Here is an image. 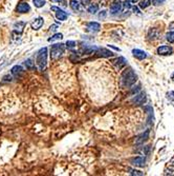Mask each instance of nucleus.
<instances>
[{"label": "nucleus", "instance_id": "f257e3e1", "mask_svg": "<svg viewBox=\"0 0 174 176\" xmlns=\"http://www.w3.org/2000/svg\"><path fill=\"white\" fill-rule=\"evenodd\" d=\"M122 83L125 87H131L132 85L135 83V81L137 80V75L131 70V69H128V70H125L122 74Z\"/></svg>", "mask_w": 174, "mask_h": 176}, {"label": "nucleus", "instance_id": "f03ea898", "mask_svg": "<svg viewBox=\"0 0 174 176\" xmlns=\"http://www.w3.org/2000/svg\"><path fill=\"white\" fill-rule=\"evenodd\" d=\"M46 62H47V49L43 48L38 52V55H37V64H38L40 70H43L46 67Z\"/></svg>", "mask_w": 174, "mask_h": 176}, {"label": "nucleus", "instance_id": "7ed1b4c3", "mask_svg": "<svg viewBox=\"0 0 174 176\" xmlns=\"http://www.w3.org/2000/svg\"><path fill=\"white\" fill-rule=\"evenodd\" d=\"M65 51V44L63 43H57L53 44L50 48V58L52 59H58L60 56L62 55Z\"/></svg>", "mask_w": 174, "mask_h": 176}, {"label": "nucleus", "instance_id": "20e7f679", "mask_svg": "<svg viewBox=\"0 0 174 176\" xmlns=\"http://www.w3.org/2000/svg\"><path fill=\"white\" fill-rule=\"evenodd\" d=\"M52 11L56 12V17L58 20H66L67 19V13L59 9L58 7H52Z\"/></svg>", "mask_w": 174, "mask_h": 176}, {"label": "nucleus", "instance_id": "39448f33", "mask_svg": "<svg viewBox=\"0 0 174 176\" xmlns=\"http://www.w3.org/2000/svg\"><path fill=\"white\" fill-rule=\"evenodd\" d=\"M29 10H31V7H29V3L25 2V1H22V2H20L16 7V11L18 13H27Z\"/></svg>", "mask_w": 174, "mask_h": 176}, {"label": "nucleus", "instance_id": "423d86ee", "mask_svg": "<svg viewBox=\"0 0 174 176\" xmlns=\"http://www.w3.org/2000/svg\"><path fill=\"white\" fill-rule=\"evenodd\" d=\"M173 52L171 46H162L158 49V55H170Z\"/></svg>", "mask_w": 174, "mask_h": 176}, {"label": "nucleus", "instance_id": "0eeeda50", "mask_svg": "<svg viewBox=\"0 0 174 176\" xmlns=\"http://www.w3.org/2000/svg\"><path fill=\"white\" fill-rule=\"evenodd\" d=\"M149 134H150V131L147 130L145 133H143V134H141L140 136H137L135 139V143H137V145H141V143H144V142L146 141V140L149 138Z\"/></svg>", "mask_w": 174, "mask_h": 176}, {"label": "nucleus", "instance_id": "6e6552de", "mask_svg": "<svg viewBox=\"0 0 174 176\" xmlns=\"http://www.w3.org/2000/svg\"><path fill=\"white\" fill-rule=\"evenodd\" d=\"M95 54H98V56H101V57H112L113 56V53L106 49H97Z\"/></svg>", "mask_w": 174, "mask_h": 176}, {"label": "nucleus", "instance_id": "1a4fd4ad", "mask_svg": "<svg viewBox=\"0 0 174 176\" xmlns=\"http://www.w3.org/2000/svg\"><path fill=\"white\" fill-rule=\"evenodd\" d=\"M132 54H133L134 57H136L137 59H140V60H143V59L147 58V53L144 51H141V50H138V49L132 50Z\"/></svg>", "mask_w": 174, "mask_h": 176}, {"label": "nucleus", "instance_id": "9d476101", "mask_svg": "<svg viewBox=\"0 0 174 176\" xmlns=\"http://www.w3.org/2000/svg\"><path fill=\"white\" fill-rule=\"evenodd\" d=\"M145 100H146V94L145 93H140V94L135 95V97H133L132 102H134L136 104H142L145 102Z\"/></svg>", "mask_w": 174, "mask_h": 176}, {"label": "nucleus", "instance_id": "9b49d317", "mask_svg": "<svg viewBox=\"0 0 174 176\" xmlns=\"http://www.w3.org/2000/svg\"><path fill=\"white\" fill-rule=\"evenodd\" d=\"M130 162L135 167H144L145 166L146 160L143 157H135V158H132L131 160H130Z\"/></svg>", "mask_w": 174, "mask_h": 176}, {"label": "nucleus", "instance_id": "f8f14e48", "mask_svg": "<svg viewBox=\"0 0 174 176\" xmlns=\"http://www.w3.org/2000/svg\"><path fill=\"white\" fill-rule=\"evenodd\" d=\"M32 29L33 30H39V29H41L42 28V25H43V18H41V17H39V18H37V19H35L33 22H32Z\"/></svg>", "mask_w": 174, "mask_h": 176}, {"label": "nucleus", "instance_id": "ddd939ff", "mask_svg": "<svg viewBox=\"0 0 174 176\" xmlns=\"http://www.w3.org/2000/svg\"><path fill=\"white\" fill-rule=\"evenodd\" d=\"M126 62L127 61L124 57H119V58H117V59H115V60L112 61V63H113L115 65H117L119 69H122L123 67H125V65H126Z\"/></svg>", "mask_w": 174, "mask_h": 176}, {"label": "nucleus", "instance_id": "4468645a", "mask_svg": "<svg viewBox=\"0 0 174 176\" xmlns=\"http://www.w3.org/2000/svg\"><path fill=\"white\" fill-rule=\"evenodd\" d=\"M122 10V3L120 1H115V2L112 3V5L110 7V13L112 14H115V13H119Z\"/></svg>", "mask_w": 174, "mask_h": 176}, {"label": "nucleus", "instance_id": "2eb2a0df", "mask_svg": "<svg viewBox=\"0 0 174 176\" xmlns=\"http://www.w3.org/2000/svg\"><path fill=\"white\" fill-rule=\"evenodd\" d=\"M25 27V22H17L14 25V32L15 33H18V34H21L23 32V29Z\"/></svg>", "mask_w": 174, "mask_h": 176}, {"label": "nucleus", "instance_id": "dca6fc26", "mask_svg": "<svg viewBox=\"0 0 174 176\" xmlns=\"http://www.w3.org/2000/svg\"><path fill=\"white\" fill-rule=\"evenodd\" d=\"M22 73H23V69H22L21 65H15V67H13L12 74L15 75L16 77H18V76H21Z\"/></svg>", "mask_w": 174, "mask_h": 176}, {"label": "nucleus", "instance_id": "f3484780", "mask_svg": "<svg viewBox=\"0 0 174 176\" xmlns=\"http://www.w3.org/2000/svg\"><path fill=\"white\" fill-rule=\"evenodd\" d=\"M87 28H88L90 31L98 32V31H100L101 25H100V23H98V22H89V23L87 24Z\"/></svg>", "mask_w": 174, "mask_h": 176}, {"label": "nucleus", "instance_id": "a211bd4d", "mask_svg": "<svg viewBox=\"0 0 174 176\" xmlns=\"http://www.w3.org/2000/svg\"><path fill=\"white\" fill-rule=\"evenodd\" d=\"M69 4H70V7H72L74 11H79L80 10V3L78 2L77 0H70Z\"/></svg>", "mask_w": 174, "mask_h": 176}, {"label": "nucleus", "instance_id": "6ab92c4d", "mask_svg": "<svg viewBox=\"0 0 174 176\" xmlns=\"http://www.w3.org/2000/svg\"><path fill=\"white\" fill-rule=\"evenodd\" d=\"M63 38V35L61 34V33H58V34H55L53 37H50V38H48V41H55V40H60V39Z\"/></svg>", "mask_w": 174, "mask_h": 176}, {"label": "nucleus", "instance_id": "aec40b11", "mask_svg": "<svg viewBox=\"0 0 174 176\" xmlns=\"http://www.w3.org/2000/svg\"><path fill=\"white\" fill-rule=\"evenodd\" d=\"M166 39L169 41L170 43H174V32H169L166 35Z\"/></svg>", "mask_w": 174, "mask_h": 176}, {"label": "nucleus", "instance_id": "412c9836", "mask_svg": "<svg viewBox=\"0 0 174 176\" xmlns=\"http://www.w3.org/2000/svg\"><path fill=\"white\" fill-rule=\"evenodd\" d=\"M150 4H151V0H143V1L140 3V7H141V9H146V7H148Z\"/></svg>", "mask_w": 174, "mask_h": 176}, {"label": "nucleus", "instance_id": "4be33fe9", "mask_svg": "<svg viewBox=\"0 0 174 176\" xmlns=\"http://www.w3.org/2000/svg\"><path fill=\"white\" fill-rule=\"evenodd\" d=\"M24 64H25V67H26L27 69H29V70H33L34 67H35V64H34V62L32 61V59H27V60H25Z\"/></svg>", "mask_w": 174, "mask_h": 176}, {"label": "nucleus", "instance_id": "5701e85b", "mask_svg": "<svg viewBox=\"0 0 174 176\" xmlns=\"http://www.w3.org/2000/svg\"><path fill=\"white\" fill-rule=\"evenodd\" d=\"M34 4H35V7H42L43 5L45 4V1L44 0H33Z\"/></svg>", "mask_w": 174, "mask_h": 176}, {"label": "nucleus", "instance_id": "b1692460", "mask_svg": "<svg viewBox=\"0 0 174 176\" xmlns=\"http://www.w3.org/2000/svg\"><path fill=\"white\" fill-rule=\"evenodd\" d=\"M98 5L97 4H92V5H90V7H88V12L90 13V14H95V13L98 12Z\"/></svg>", "mask_w": 174, "mask_h": 176}, {"label": "nucleus", "instance_id": "393cba45", "mask_svg": "<svg viewBox=\"0 0 174 176\" xmlns=\"http://www.w3.org/2000/svg\"><path fill=\"white\" fill-rule=\"evenodd\" d=\"M165 175H174V167H169L166 171H165Z\"/></svg>", "mask_w": 174, "mask_h": 176}, {"label": "nucleus", "instance_id": "a878e982", "mask_svg": "<svg viewBox=\"0 0 174 176\" xmlns=\"http://www.w3.org/2000/svg\"><path fill=\"white\" fill-rule=\"evenodd\" d=\"M151 36H154L153 37V39H158V32L156 31V30H151L150 31V34H149V37H151Z\"/></svg>", "mask_w": 174, "mask_h": 176}, {"label": "nucleus", "instance_id": "bb28decb", "mask_svg": "<svg viewBox=\"0 0 174 176\" xmlns=\"http://www.w3.org/2000/svg\"><path fill=\"white\" fill-rule=\"evenodd\" d=\"M66 46L68 49H74V46H76V42H74V41H72V40L67 41V42H66Z\"/></svg>", "mask_w": 174, "mask_h": 176}, {"label": "nucleus", "instance_id": "cd10ccee", "mask_svg": "<svg viewBox=\"0 0 174 176\" xmlns=\"http://www.w3.org/2000/svg\"><path fill=\"white\" fill-rule=\"evenodd\" d=\"M130 174H131V175H136V176H142V175H144L143 172L137 171V170H131V172H130Z\"/></svg>", "mask_w": 174, "mask_h": 176}, {"label": "nucleus", "instance_id": "c85d7f7f", "mask_svg": "<svg viewBox=\"0 0 174 176\" xmlns=\"http://www.w3.org/2000/svg\"><path fill=\"white\" fill-rule=\"evenodd\" d=\"M165 2V0H153L152 1V3L154 5H160V4H162V3H164Z\"/></svg>", "mask_w": 174, "mask_h": 176}, {"label": "nucleus", "instance_id": "c756f323", "mask_svg": "<svg viewBox=\"0 0 174 176\" xmlns=\"http://www.w3.org/2000/svg\"><path fill=\"white\" fill-rule=\"evenodd\" d=\"M167 97L170 99V100L174 101V92H169V93L167 94Z\"/></svg>", "mask_w": 174, "mask_h": 176}, {"label": "nucleus", "instance_id": "7c9ffc66", "mask_svg": "<svg viewBox=\"0 0 174 176\" xmlns=\"http://www.w3.org/2000/svg\"><path fill=\"white\" fill-rule=\"evenodd\" d=\"M105 16H106V11H102V12L100 13V15H99L100 18H105Z\"/></svg>", "mask_w": 174, "mask_h": 176}, {"label": "nucleus", "instance_id": "2f4dec72", "mask_svg": "<svg viewBox=\"0 0 174 176\" xmlns=\"http://www.w3.org/2000/svg\"><path fill=\"white\" fill-rule=\"evenodd\" d=\"M129 7H130V1H126V2H124V9H127V10H128Z\"/></svg>", "mask_w": 174, "mask_h": 176}, {"label": "nucleus", "instance_id": "473e14b6", "mask_svg": "<svg viewBox=\"0 0 174 176\" xmlns=\"http://www.w3.org/2000/svg\"><path fill=\"white\" fill-rule=\"evenodd\" d=\"M57 24H54V25H52L50 27V31H56V29H57Z\"/></svg>", "mask_w": 174, "mask_h": 176}, {"label": "nucleus", "instance_id": "72a5a7b5", "mask_svg": "<svg viewBox=\"0 0 174 176\" xmlns=\"http://www.w3.org/2000/svg\"><path fill=\"white\" fill-rule=\"evenodd\" d=\"M82 2H83L84 5H85V4H88V3H89V0H82Z\"/></svg>", "mask_w": 174, "mask_h": 176}, {"label": "nucleus", "instance_id": "f704fd0d", "mask_svg": "<svg viewBox=\"0 0 174 176\" xmlns=\"http://www.w3.org/2000/svg\"><path fill=\"white\" fill-rule=\"evenodd\" d=\"M54 1H59V2H62L63 4H65V1H64V0H54Z\"/></svg>", "mask_w": 174, "mask_h": 176}, {"label": "nucleus", "instance_id": "c9c22d12", "mask_svg": "<svg viewBox=\"0 0 174 176\" xmlns=\"http://www.w3.org/2000/svg\"><path fill=\"white\" fill-rule=\"evenodd\" d=\"M130 1V3H135V2H137L138 0H129Z\"/></svg>", "mask_w": 174, "mask_h": 176}, {"label": "nucleus", "instance_id": "e433bc0d", "mask_svg": "<svg viewBox=\"0 0 174 176\" xmlns=\"http://www.w3.org/2000/svg\"><path fill=\"white\" fill-rule=\"evenodd\" d=\"M133 11H134V12H135V13H138V9H137V7H134Z\"/></svg>", "mask_w": 174, "mask_h": 176}, {"label": "nucleus", "instance_id": "4c0bfd02", "mask_svg": "<svg viewBox=\"0 0 174 176\" xmlns=\"http://www.w3.org/2000/svg\"><path fill=\"white\" fill-rule=\"evenodd\" d=\"M171 78H172V80H174V73L172 74V77H171Z\"/></svg>", "mask_w": 174, "mask_h": 176}]
</instances>
